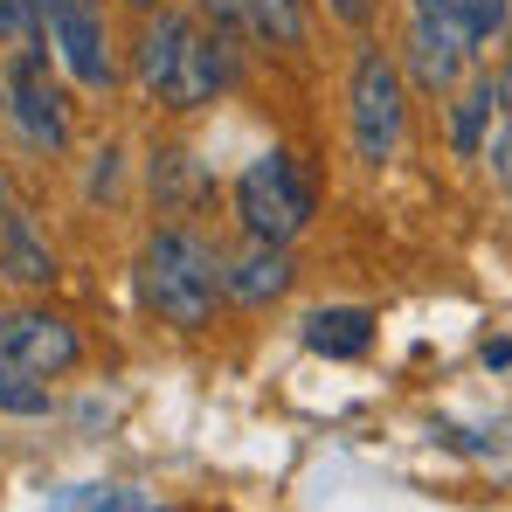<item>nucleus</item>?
I'll return each instance as SVG.
<instances>
[{
	"label": "nucleus",
	"mask_w": 512,
	"mask_h": 512,
	"mask_svg": "<svg viewBox=\"0 0 512 512\" xmlns=\"http://www.w3.org/2000/svg\"><path fill=\"white\" fill-rule=\"evenodd\" d=\"M139 291L146 305L160 312V326H208L215 319V298H222V256L208 250L194 229H160L146 250H139Z\"/></svg>",
	"instance_id": "nucleus-1"
},
{
	"label": "nucleus",
	"mask_w": 512,
	"mask_h": 512,
	"mask_svg": "<svg viewBox=\"0 0 512 512\" xmlns=\"http://www.w3.org/2000/svg\"><path fill=\"white\" fill-rule=\"evenodd\" d=\"M312 208H319V187L298 167V153H284V146H270L263 160H250L236 173V222H243V236L291 243V236L312 229Z\"/></svg>",
	"instance_id": "nucleus-2"
},
{
	"label": "nucleus",
	"mask_w": 512,
	"mask_h": 512,
	"mask_svg": "<svg viewBox=\"0 0 512 512\" xmlns=\"http://www.w3.org/2000/svg\"><path fill=\"white\" fill-rule=\"evenodd\" d=\"M346 125H353V153L367 167H388L402 153V132H409V90L388 49H360L353 56V84H346Z\"/></svg>",
	"instance_id": "nucleus-3"
},
{
	"label": "nucleus",
	"mask_w": 512,
	"mask_h": 512,
	"mask_svg": "<svg viewBox=\"0 0 512 512\" xmlns=\"http://www.w3.org/2000/svg\"><path fill=\"white\" fill-rule=\"evenodd\" d=\"M7 118L28 132V146H49L63 153L70 146V118H63V90L49 84V63L35 42H14V63H7Z\"/></svg>",
	"instance_id": "nucleus-4"
},
{
	"label": "nucleus",
	"mask_w": 512,
	"mask_h": 512,
	"mask_svg": "<svg viewBox=\"0 0 512 512\" xmlns=\"http://www.w3.org/2000/svg\"><path fill=\"white\" fill-rule=\"evenodd\" d=\"M42 21H49V49L63 56V70L84 90H111V35L97 21L90 0H42Z\"/></svg>",
	"instance_id": "nucleus-5"
},
{
	"label": "nucleus",
	"mask_w": 512,
	"mask_h": 512,
	"mask_svg": "<svg viewBox=\"0 0 512 512\" xmlns=\"http://www.w3.org/2000/svg\"><path fill=\"white\" fill-rule=\"evenodd\" d=\"M7 360L28 367L35 381H56V374H70L84 360V340H77V326L63 312H14L7 319Z\"/></svg>",
	"instance_id": "nucleus-6"
},
{
	"label": "nucleus",
	"mask_w": 512,
	"mask_h": 512,
	"mask_svg": "<svg viewBox=\"0 0 512 512\" xmlns=\"http://www.w3.org/2000/svg\"><path fill=\"white\" fill-rule=\"evenodd\" d=\"M291 284H298L291 243H263V236H250L236 256H222V291H229L236 305H277Z\"/></svg>",
	"instance_id": "nucleus-7"
},
{
	"label": "nucleus",
	"mask_w": 512,
	"mask_h": 512,
	"mask_svg": "<svg viewBox=\"0 0 512 512\" xmlns=\"http://www.w3.org/2000/svg\"><path fill=\"white\" fill-rule=\"evenodd\" d=\"M229 77H236L229 35H201V28H194V42H187L180 70L167 77V90H160V104H167V111H201V104H215V97L229 90Z\"/></svg>",
	"instance_id": "nucleus-8"
},
{
	"label": "nucleus",
	"mask_w": 512,
	"mask_h": 512,
	"mask_svg": "<svg viewBox=\"0 0 512 512\" xmlns=\"http://www.w3.org/2000/svg\"><path fill=\"white\" fill-rule=\"evenodd\" d=\"M478 56L471 28H443V21H409V77L423 90H457L464 63Z\"/></svg>",
	"instance_id": "nucleus-9"
},
{
	"label": "nucleus",
	"mask_w": 512,
	"mask_h": 512,
	"mask_svg": "<svg viewBox=\"0 0 512 512\" xmlns=\"http://www.w3.org/2000/svg\"><path fill=\"white\" fill-rule=\"evenodd\" d=\"M187 42H194V21H187V14H173V7H153V14H146V35H139V84L153 90V97H160L167 77L180 70Z\"/></svg>",
	"instance_id": "nucleus-10"
},
{
	"label": "nucleus",
	"mask_w": 512,
	"mask_h": 512,
	"mask_svg": "<svg viewBox=\"0 0 512 512\" xmlns=\"http://www.w3.org/2000/svg\"><path fill=\"white\" fill-rule=\"evenodd\" d=\"M0 277H14V284H49L56 277V250L35 236V222L21 215V208H0Z\"/></svg>",
	"instance_id": "nucleus-11"
},
{
	"label": "nucleus",
	"mask_w": 512,
	"mask_h": 512,
	"mask_svg": "<svg viewBox=\"0 0 512 512\" xmlns=\"http://www.w3.org/2000/svg\"><path fill=\"white\" fill-rule=\"evenodd\" d=\"M492 125H499V77H478V84L457 90V104H450V146L464 160H478L492 146Z\"/></svg>",
	"instance_id": "nucleus-12"
},
{
	"label": "nucleus",
	"mask_w": 512,
	"mask_h": 512,
	"mask_svg": "<svg viewBox=\"0 0 512 512\" xmlns=\"http://www.w3.org/2000/svg\"><path fill=\"white\" fill-rule=\"evenodd\" d=\"M367 340H374V312H360V305H326L305 319V346L326 360H353V353H367Z\"/></svg>",
	"instance_id": "nucleus-13"
},
{
	"label": "nucleus",
	"mask_w": 512,
	"mask_h": 512,
	"mask_svg": "<svg viewBox=\"0 0 512 512\" xmlns=\"http://www.w3.org/2000/svg\"><path fill=\"white\" fill-rule=\"evenodd\" d=\"M201 187H208V180H201V167H194L187 153H160V160H153V194H160L167 215H187Z\"/></svg>",
	"instance_id": "nucleus-14"
},
{
	"label": "nucleus",
	"mask_w": 512,
	"mask_h": 512,
	"mask_svg": "<svg viewBox=\"0 0 512 512\" xmlns=\"http://www.w3.org/2000/svg\"><path fill=\"white\" fill-rule=\"evenodd\" d=\"M250 35L270 49H298L305 42V0H250Z\"/></svg>",
	"instance_id": "nucleus-15"
},
{
	"label": "nucleus",
	"mask_w": 512,
	"mask_h": 512,
	"mask_svg": "<svg viewBox=\"0 0 512 512\" xmlns=\"http://www.w3.org/2000/svg\"><path fill=\"white\" fill-rule=\"evenodd\" d=\"M70 512H180V506L160 492H139V485H84L70 499Z\"/></svg>",
	"instance_id": "nucleus-16"
},
{
	"label": "nucleus",
	"mask_w": 512,
	"mask_h": 512,
	"mask_svg": "<svg viewBox=\"0 0 512 512\" xmlns=\"http://www.w3.org/2000/svg\"><path fill=\"white\" fill-rule=\"evenodd\" d=\"M0 416H49V388L14 360H0Z\"/></svg>",
	"instance_id": "nucleus-17"
},
{
	"label": "nucleus",
	"mask_w": 512,
	"mask_h": 512,
	"mask_svg": "<svg viewBox=\"0 0 512 512\" xmlns=\"http://www.w3.org/2000/svg\"><path fill=\"white\" fill-rule=\"evenodd\" d=\"M42 0H0V42H35Z\"/></svg>",
	"instance_id": "nucleus-18"
},
{
	"label": "nucleus",
	"mask_w": 512,
	"mask_h": 512,
	"mask_svg": "<svg viewBox=\"0 0 512 512\" xmlns=\"http://www.w3.org/2000/svg\"><path fill=\"white\" fill-rule=\"evenodd\" d=\"M485 153H492V173H499V187H512V118H506V111H499V139H492Z\"/></svg>",
	"instance_id": "nucleus-19"
},
{
	"label": "nucleus",
	"mask_w": 512,
	"mask_h": 512,
	"mask_svg": "<svg viewBox=\"0 0 512 512\" xmlns=\"http://www.w3.org/2000/svg\"><path fill=\"white\" fill-rule=\"evenodd\" d=\"M215 14V28H250V0H201Z\"/></svg>",
	"instance_id": "nucleus-20"
},
{
	"label": "nucleus",
	"mask_w": 512,
	"mask_h": 512,
	"mask_svg": "<svg viewBox=\"0 0 512 512\" xmlns=\"http://www.w3.org/2000/svg\"><path fill=\"white\" fill-rule=\"evenodd\" d=\"M326 7L340 14L346 28H367V21H374V0H326Z\"/></svg>",
	"instance_id": "nucleus-21"
},
{
	"label": "nucleus",
	"mask_w": 512,
	"mask_h": 512,
	"mask_svg": "<svg viewBox=\"0 0 512 512\" xmlns=\"http://www.w3.org/2000/svg\"><path fill=\"white\" fill-rule=\"evenodd\" d=\"M125 7H139V14H153V7H167V0H125Z\"/></svg>",
	"instance_id": "nucleus-22"
}]
</instances>
